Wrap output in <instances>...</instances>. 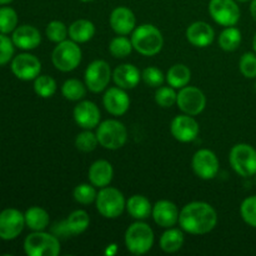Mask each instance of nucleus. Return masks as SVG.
<instances>
[{
  "label": "nucleus",
  "instance_id": "f257e3e1",
  "mask_svg": "<svg viewBox=\"0 0 256 256\" xmlns=\"http://www.w3.org/2000/svg\"><path fill=\"white\" fill-rule=\"evenodd\" d=\"M182 230L192 235H204L214 230L218 214L214 208L204 202H192L185 205L179 215Z\"/></svg>",
  "mask_w": 256,
  "mask_h": 256
},
{
  "label": "nucleus",
  "instance_id": "f03ea898",
  "mask_svg": "<svg viewBox=\"0 0 256 256\" xmlns=\"http://www.w3.org/2000/svg\"><path fill=\"white\" fill-rule=\"evenodd\" d=\"M130 40L132 48L144 56H154L159 54L164 45L162 32L152 24H142L135 28Z\"/></svg>",
  "mask_w": 256,
  "mask_h": 256
},
{
  "label": "nucleus",
  "instance_id": "7ed1b4c3",
  "mask_svg": "<svg viewBox=\"0 0 256 256\" xmlns=\"http://www.w3.org/2000/svg\"><path fill=\"white\" fill-rule=\"evenodd\" d=\"M124 240L125 246L132 254L144 255L154 245V232L145 222H136L128 228Z\"/></svg>",
  "mask_w": 256,
  "mask_h": 256
},
{
  "label": "nucleus",
  "instance_id": "20e7f679",
  "mask_svg": "<svg viewBox=\"0 0 256 256\" xmlns=\"http://www.w3.org/2000/svg\"><path fill=\"white\" fill-rule=\"evenodd\" d=\"M95 204H96V210L99 214L106 219H116L126 208V202L122 192L110 186L100 189L96 195Z\"/></svg>",
  "mask_w": 256,
  "mask_h": 256
},
{
  "label": "nucleus",
  "instance_id": "39448f33",
  "mask_svg": "<svg viewBox=\"0 0 256 256\" xmlns=\"http://www.w3.org/2000/svg\"><path fill=\"white\" fill-rule=\"evenodd\" d=\"M99 144L108 150H118L125 145L128 140V130L119 120L109 119L99 124L96 130Z\"/></svg>",
  "mask_w": 256,
  "mask_h": 256
},
{
  "label": "nucleus",
  "instance_id": "423d86ee",
  "mask_svg": "<svg viewBox=\"0 0 256 256\" xmlns=\"http://www.w3.org/2000/svg\"><path fill=\"white\" fill-rule=\"evenodd\" d=\"M52 62L60 72H72L79 66L82 62V49L78 42H72V39L58 42L55 49L52 50Z\"/></svg>",
  "mask_w": 256,
  "mask_h": 256
},
{
  "label": "nucleus",
  "instance_id": "0eeeda50",
  "mask_svg": "<svg viewBox=\"0 0 256 256\" xmlns=\"http://www.w3.org/2000/svg\"><path fill=\"white\" fill-rule=\"evenodd\" d=\"M230 165L238 175L249 178L256 175V150L252 145L240 142L234 145L229 155Z\"/></svg>",
  "mask_w": 256,
  "mask_h": 256
},
{
  "label": "nucleus",
  "instance_id": "6e6552de",
  "mask_svg": "<svg viewBox=\"0 0 256 256\" xmlns=\"http://www.w3.org/2000/svg\"><path fill=\"white\" fill-rule=\"evenodd\" d=\"M25 254L29 256H58L60 242L54 235L42 232H34L25 238Z\"/></svg>",
  "mask_w": 256,
  "mask_h": 256
},
{
  "label": "nucleus",
  "instance_id": "1a4fd4ad",
  "mask_svg": "<svg viewBox=\"0 0 256 256\" xmlns=\"http://www.w3.org/2000/svg\"><path fill=\"white\" fill-rule=\"evenodd\" d=\"M112 69L105 60H94L85 70V85L92 92H100L109 85Z\"/></svg>",
  "mask_w": 256,
  "mask_h": 256
},
{
  "label": "nucleus",
  "instance_id": "9d476101",
  "mask_svg": "<svg viewBox=\"0 0 256 256\" xmlns=\"http://www.w3.org/2000/svg\"><path fill=\"white\" fill-rule=\"evenodd\" d=\"M176 104L184 114L195 116L204 112L206 106V98L199 88L186 85L178 92Z\"/></svg>",
  "mask_w": 256,
  "mask_h": 256
},
{
  "label": "nucleus",
  "instance_id": "9b49d317",
  "mask_svg": "<svg viewBox=\"0 0 256 256\" xmlns=\"http://www.w3.org/2000/svg\"><path fill=\"white\" fill-rule=\"evenodd\" d=\"M209 12L222 26H235L240 19V9L235 0H210Z\"/></svg>",
  "mask_w": 256,
  "mask_h": 256
},
{
  "label": "nucleus",
  "instance_id": "f8f14e48",
  "mask_svg": "<svg viewBox=\"0 0 256 256\" xmlns=\"http://www.w3.org/2000/svg\"><path fill=\"white\" fill-rule=\"evenodd\" d=\"M192 170L202 180H212L219 172V160L209 149H200L192 156Z\"/></svg>",
  "mask_w": 256,
  "mask_h": 256
},
{
  "label": "nucleus",
  "instance_id": "ddd939ff",
  "mask_svg": "<svg viewBox=\"0 0 256 256\" xmlns=\"http://www.w3.org/2000/svg\"><path fill=\"white\" fill-rule=\"evenodd\" d=\"M25 216L16 209H5L0 212V239L14 240L22 234Z\"/></svg>",
  "mask_w": 256,
  "mask_h": 256
},
{
  "label": "nucleus",
  "instance_id": "4468645a",
  "mask_svg": "<svg viewBox=\"0 0 256 256\" xmlns=\"http://www.w3.org/2000/svg\"><path fill=\"white\" fill-rule=\"evenodd\" d=\"M42 70V62L36 56L32 54H19L12 59V72L18 79L29 82L35 80L40 74Z\"/></svg>",
  "mask_w": 256,
  "mask_h": 256
},
{
  "label": "nucleus",
  "instance_id": "2eb2a0df",
  "mask_svg": "<svg viewBox=\"0 0 256 256\" xmlns=\"http://www.w3.org/2000/svg\"><path fill=\"white\" fill-rule=\"evenodd\" d=\"M170 132L178 142H194L199 135V124L192 115H178L172 119Z\"/></svg>",
  "mask_w": 256,
  "mask_h": 256
},
{
  "label": "nucleus",
  "instance_id": "dca6fc26",
  "mask_svg": "<svg viewBox=\"0 0 256 256\" xmlns=\"http://www.w3.org/2000/svg\"><path fill=\"white\" fill-rule=\"evenodd\" d=\"M105 110L114 116H122L129 110L130 99L125 89L122 88H109L102 98Z\"/></svg>",
  "mask_w": 256,
  "mask_h": 256
},
{
  "label": "nucleus",
  "instance_id": "f3484780",
  "mask_svg": "<svg viewBox=\"0 0 256 256\" xmlns=\"http://www.w3.org/2000/svg\"><path fill=\"white\" fill-rule=\"evenodd\" d=\"M74 120L80 128L82 129H94L99 125L100 122V110L92 102L84 100L80 102L74 108Z\"/></svg>",
  "mask_w": 256,
  "mask_h": 256
},
{
  "label": "nucleus",
  "instance_id": "a211bd4d",
  "mask_svg": "<svg viewBox=\"0 0 256 256\" xmlns=\"http://www.w3.org/2000/svg\"><path fill=\"white\" fill-rule=\"evenodd\" d=\"M152 219L159 226L169 229L179 222V210L172 202L169 200H159L152 206Z\"/></svg>",
  "mask_w": 256,
  "mask_h": 256
},
{
  "label": "nucleus",
  "instance_id": "6ab92c4d",
  "mask_svg": "<svg viewBox=\"0 0 256 256\" xmlns=\"http://www.w3.org/2000/svg\"><path fill=\"white\" fill-rule=\"evenodd\" d=\"M110 26L118 35L130 34L136 26L134 12L126 6L115 8L110 15Z\"/></svg>",
  "mask_w": 256,
  "mask_h": 256
},
{
  "label": "nucleus",
  "instance_id": "aec40b11",
  "mask_svg": "<svg viewBox=\"0 0 256 256\" xmlns=\"http://www.w3.org/2000/svg\"><path fill=\"white\" fill-rule=\"evenodd\" d=\"M215 32L205 22H195L186 29V39L192 45L198 48H206L214 42Z\"/></svg>",
  "mask_w": 256,
  "mask_h": 256
},
{
  "label": "nucleus",
  "instance_id": "412c9836",
  "mask_svg": "<svg viewBox=\"0 0 256 256\" xmlns=\"http://www.w3.org/2000/svg\"><path fill=\"white\" fill-rule=\"evenodd\" d=\"M12 40L19 49L32 50L42 42V35L32 25H22L12 32Z\"/></svg>",
  "mask_w": 256,
  "mask_h": 256
},
{
  "label": "nucleus",
  "instance_id": "4be33fe9",
  "mask_svg": "<svg viewBox=\"0 0 256 256\" xmlns=\"http://www.w3.org/2000/svg\"><path fill=\"white\" fill-rule=\"evenodd\" d=\"M142 74L132 64H122L112 72V80L122 89H134L139 84Z\"/></svg>",
  "mask_w": 256,
  "mask_h": 256
},
{
  "label": "nucleus",
  "instance_id": "5701e85b",
  "mask_svg": "<svg viewBox=\"0 0 256 256\" xmlns=\"http://www.w3.org/2000/svg\"><path fill=\"white\" fill-rule=\"evenodd\" d=\"M88 176H89L90 184L102 189L112 182V176H114V169H112V165L106 160H96L89 168Z\"/></svg>",
  "mask_w": 256,
  "mask_h": 256
},
{
  "label": "nucleus",
  "instance_id": "b1692460",
  "mask_svg": "<svg viewBox=\"0 0 256 256\" xmlns=\"http://www.w3.org/2000/svg\"><path fill=\"white\" fill-rule=\"evenodd\" d=\"M126 210L132 218L136 220H145L150 216L152 206L149 199L142 195H132L126 202Z\"/></svg>",
  "mask_w": 256,
  "mask_h": 256
},
{
  "label": "nucleus",
  "instance_id": "393cba45",
  "mask_svg": "<svg viewBox=\"0 0 256 256\" xmlns=\"http://www.w3.org/2000/svg\"><path fill=\"white\" fill-rule=\"evenodd\" d=\"M95 35V25L86 19H79L69 26V36L72 42H86Z\"/></svg>",
  "mask_w": 256,
  "mask_h": 256
},
{
  "label": "nucleus",
  "instance_id": "a878e982",
  "mask_svg": "<svg viewBox=\"0 0 256 256\" xmlns=\"http://www.w3.org/2000/svg\"><path fill=\"white\" fill-rule=\"evenodd\" d=\"M25 225L32 232H42L48 228L50 222L49 214L45 209L40 206H32L24 214Z\"/></svg>",
  "mask_w": 256,
  "mask_h": 256
},
{
  "label": "nucleus",
  "instance_id": "bb28decb",
  "mask_svg": "<svg viewBox=\"0 0 256 256\" xmlns=\"http://www.w3.org/2000/svg\"><path fill=\"white\" fill-rule=\"evenodd\" d=\"M184 234L182 230L169 228L160 238V248L164 252L172 254L182 249L184 245Z\"/></svg>",
  "mask_w": 256,
  "mask_h": 256
},
{
  "label": "nucleus",
  "instance_id": "cd10ccee",
  "mask_svg": "<svg viewBox=\"0 0 256 256\" xmlns=\"http://www.w3.org/2000/svg\"><path fill=\"white\" fill-rule=\"evenodd\" d=\"M192 79V72L184 64H175L168 70L166 82L174 89H182L186 86Z\"/></svg>",
  "mask_w": 256,
  "mask_h": 256
},
{
  "label": "nucleus",
  "instance_id": "c85d7f7f",
  "mask_svg": "<svg viewBox=\"0 0 256 256\" xmlns=\"http://www.w3.org/2000/svg\"><path fill=\"white\" fill-rule=\"evenodd\" d=\"M90 218L85 210H75L65 220L64 226L72 235H80L89 228Z\"/></svg>",
  "mask_w": 256,
  "mask_h": 256
},
{
  "label": "nucleus",
  "instance_id": "c756f323",
  "mask_svg": "<svg viewBox=\"0 0 256 256\" xmlns=\"http://www.w3.org/2000/svg\"><path fill=\"white\" fill-rule=\"evenodd\" d=\"M242 44V32L234 26H226L219 36V46L225 52H234Z\"/></svg>",
  "mask_w": 256,
  "mask_h": 256
},
{
  "label": "nucleus",
  "instance_id": "7c9ffc66",
  "mask_svg": "<svg viewBox=\"0 0 256 256\" xmlns=\"http://www.w3.org/2000/svg\"><path fill=\"white\" fill-rule=\"evenodd\" d=\"M62 96L70 102H79L86 94V85L78 79H69L62 86Z\"/></svg>",
  "mask_w": 256,
  "mask_h": 256
},
{
  "label": "nucleus",
  "instance_id": "2f4dec72",
  "mask_svg": "<svg viewBox=\"0 0 256 256\" xmlns=\"http://www.w3.org/2000/svg\"><path fill=\"white\" fill-rule=\"evenodd\" d=\"M56 82L54 78L49 76V75H39L36 79L34 80V90L36 95L40 98H52V95L56 92Z\"/></svg>",
  "mask_w": 256,
  "mask_h": 256
},
{
  "label": "nucleus",
  "instance_id": "473e14b6",
  "mask_svg": "<svg viewBox=\"0 0 256 256\" xmlns=\"http://www.w3.org/2000/svg\"><path fill=\"white\" fill-rule=\"evenodd\" d=\"M18 14L12 8L2 6L0 8V32L9 34L16 29Z\"/></svg>",
  "mask_w": 256,
  "mask_h": 256
},
{
  "label": "nucleus",
  "instance_id": "72a5a7b5",
  "mask_svg": "<svg viewBox=\"0 0 256 256\" xmlns=\"http://www.w3.org/2000/svg\"><path fill=\"white\" fill-rule=\"evenodd\" d=\"M132 49L134 48H132V40L125 38L124 35L114 38L109 45L110 54L114 58H119V59H122V58H126L128 55H130Z\"/></svg>",
  "mask_w": 256,
  "mask_h": 256
},
{
  "label": "nucleus",
  "instance_id": "f704fd0d",
  "mask_svg": "<svg viewBox=\"0 0 256 256\" xmlns=\"http://www.w3.org/2000/svg\"><path fill=\"white\" fill-rule=\"evenodd\" d=\"M96 190L92 184H80L74 189L72 196L75 202L82 205H89L96 200Z\"/></svg>",
  "mask_w": 256,
  "mask_h": 256
},
{
  "label": "nucleus",
  "instance_id": "c9c22d12",
  "mask_svg": "<svg viewBox=\"0 0 256 256\" xmlns=\"http://www.w3.org/2000/svg\"><path fill=\"white\" fill-rule=\"evenodd\" d=\"M45 34H46L48 39L52 42H62L64 40H66V36L69 35V29L66 28V25L62 22L59 20H52L48 24L46 30H45Z\"/></svg>",
  "mask_w": 256,
  "mask_h": 256
},
{
  "label": "nucleus",
  "instance_id": "e433bc0d",
  "mask_svg": "<svg viewBox=\"0 0 256 256\" xmlns=\"http://www.w3.org/2000/svg\"><path fill=\"white\" fill-rule=\"evenodd\" d=\"M98 144H99V142H98L96 134H94V132H92L88 129L78 134L76 138H75V146H76L78 150L82 152H92V150L96 149Z\"/></svg>",
  "mask_w": 256,
  "mask_h": 256
},
{
  "label": "nucleus",
  "instance_id": "4c0bfd02",
  "mask_svg": "<svg viewBox=\"0 0 256 256\" xmlns=\"http://www.w3.org/2000/svg\"><path fill=\"white\" fill-rule=\"evenodd\" d=\"M240 214H242V220H244L249 226L255 228L256 229V195L246 198V199L242 202Z\"/></svg>",
  "mask_w": 256,
  "mask_h": 256
},
{
  "label": "nucleus",
  "instance_id": "58836bf2",
  "mask_svg": "<svg viewBox=\"0 0 256 256\" xmlns=\"http://www.w3.org/2000/svg\"><path fill=\"white\" fill-rule=\"evenodd\" d=\"M178 94L175 92L172 86H162L158 88L155 92V102L159 106L162 108H170L174 104H176Z\"/></svg>",
  "mask_w": 256,
  "mask_h": 256
},
{
  "label": "nucleus",
  "instance_id": "ea45409f",
  "mask_svg": "<svg viewBox=\"0 0 256 256\" xmlns=\"http://www.w3.org/2000/svg\"><path fill=\"white\" fill-rule=\"evenodd\" d=\"M239 69L242 74L248 79L256 78V54L255 52H245L240 58Z\"/></svg>",
  "mask_w": 256,
  "mask_h": 256
},
{
  "label": "nucleus",
  "instance_id": "a19ab883",
  "mask_svg": "<svg viewBox=\"0 0 256 256\" xmlns=\"http://www.w3.org/2000/svg\"><path fill=\"white\" fill-rule=\"evenodd\" d=\"M142 79L148 86L152 88H159L162 86V82H164L165 78L162 74V70H159L155 66H149L146 69L142 70Z\"/></svg>",
  "mask_w": 256,
  "mask_h": 256
},
{
  "label": "nucleus",
  "instance_id": "79ce46f5",
  "mask_svg": "<svg viewBox=\"0 0 256 256\" xmlns=\"http://www.w3.org/2000/svg\"><path fill=\"white\" fill-rule=\"evenodd\" d=\"M12 55H14V42L6 36V34L0 32V65L9 62Z\"/></svg>",
  "mask_w": 256,
  "mask_h": 256
},
{
  "label": "nucleus",
  "instance_id": "37998d69",
  "mask_svg": "<svg viewBox=\"0 0 256 256\" xmlns=\"http://www.w3.org/2000/svg\"><path fill=\"white\" fill-rule=\"evenodd\" d=\"M250 14H252V19L256 22V0H252V4H250Z\"/></svg>",
  "mask_w": 256,
  "mask_h": 256
},
{
  "label": "nucleus",
  "instance_id": "c03bdc74",
  "mask_svg": "<svg viewBox=\"0 0 256 256\" xmlns=\"http://www.w3.org/2000/svg\"><path fill=\"white\" fill-rule=\"evenodd\" d=\"M252 48H254V52H255V54H256V32H255V35H254V39H252Z\"/></svg>",
  "mask_w": 256,
  "mask_h": 256
},
{
  "label": "nucleus",
  "instance_id": "a18cd8bd",
  "mask_svg": "<svg viewBox=\"0 0 256 256\" xmlns=\"http://www.w3.org/2000/svg\"><path fill=\"white\" fill-rule=\"evenodd\" d=\"M12 0H0V5H6L9 2H12Z\"/></svg>",
  "mask_w": 256,
  "mask_h": 256
},
{
  "label": "nucleus",
  "instance_id": "49530a36",
  "mask_svg": "<svg viewBox=\"0 0 256 256\" xmlns=\"http://www.w3.org/2000/svg\"><path fill=\"white\" fill-rule=\"evenodd\" d=\"M80 2H94V0H80Z\"/></svg>",
  "mask_w": 256,
  "mask_h": 256
},
{
  "label": "nucleus",
  "instance_id": "de8ad7c7",
  "mask_svg": "<svg viewBox=\"0 0 256 256\" xmlns=\"http://www.w3.org/2000/svg\"><path fill=\"white\" fill-rule=\"evenodd\" d=\"M236 2H250V0H236Z\"/></svg>",
  "mask_w": 256,
  "mask_h": 256
},
{
  "label": "nucleus",
  "instance_id": "09e8293b",
  "mask_svg": "<svg viewBox=\"0 0 256 256\" xmlns=\"http://www.w3.org/2000/svg\"><path fill=\"white\" fill-rule=\"evenodd\" d=\"M255 90H256V82H255Z\"/></svg>",
  "mask_w": 256,
  "mask_h": 256
},
{
  "label": "nucleus",
  "instance_id": "8fccbe9b",
  "mask_svg": "<svg viewBox=\"0 0 256 256\" xmlns=\"http://www.w3.org/2000/svg\"><path fill=\"white\" fill-rule=\"evenodd\" d=\"M255 182H256V179H255Z\"/></svg>",
  "mask_w": 256,
  "mask_h": 256
}]
</instances>
